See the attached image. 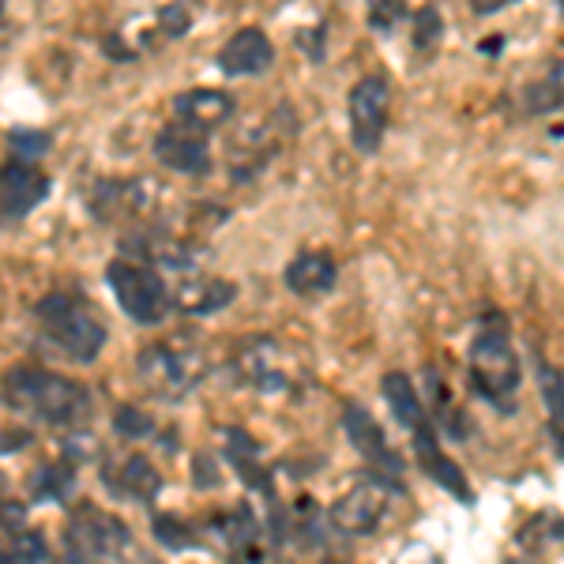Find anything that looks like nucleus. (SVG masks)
I'll list each match as a JSON object with an SVG mask.
<instances>
[{
	"label": "nucleus",
	"mask_w": 564,
	"mask_h": 564,
	"mask_svg": "<svg viewBox=\"0 0 564 564\" xmlns=\"http://www.w3.org/2000/svg\"><path fill=\"white\" fill-rule=\"evenodd\" d=\"M0 403L34 425L79 433L95 414V395L87 384L39 366H15L0 377Z\"/></svg>",
	"instance_id": "nucleus-1"
},
{
	"label": "nucleus",
	"mask_w": 564,
	"mask_h": 564,
	"mask_svg": "<svg viewBox=\"0 0 564 564\" xmlns=\"http://www.w3.org/2000/svg\"><path fill=\"white\" fill-rule=\"evenodd\" d=\"M39 339L72 366H90L106 350V321L79 290H53L34 305Z\"/></svg>",
	"instance_id": "nucleus-2"
},
{
	"label": "nucleus",
	"mask_w": 564,
	"mask_h": 564,
	"mask_svg": "<svg viewBox=\"0 0 564 564\" xmlns=\"http://www.w3.org/2000/svg\"><path fill=\"white\" fill-rule=\"evenodd\" d=\"M467 372H470V388H475L481 403H489L500 414L516 411L523 366H520V354L512 347V335H508V321L500 313H489L478 324V335L467 354Z\"/></svg>",
	"instance_id": "nucleus-3"
},
{
	"label": "nucleus",
	"mask_w": 564,
	"mask_h": 564,
	"mask_svg": "<svg viewBox=\"0 0 564 564\" xmlns=\"http://www.w3.org/2000/svg\"><path fill=\"white\" fill-rule=\"evenodd\" d=\"M135 372H140V384L159 399H177L193 395L199 380L207 377V358L204 350L193 347L185 339H162L140 350L135 358Z\"/></svg>",
	"instance_id": "nucleus-4"
},
{
	"label": "nucleus",
	"mask_w": 564,
	"mask_h": 564,
	"mask_svg": "<svg viewBox=\"0 0 564 564\" xmlns=\"http://www.w3.org/2000/svg\"><path fill=\"white\" fill-rule=\"evenodd\" d=\"M68 564H135V542L117 516L102 508H79L65 534Z\"/></svg>",
	"instance_id": "nucleus-5"
},
{
	"label": "nucleus",
	"mask_w": 564,
	"mask_h": 564,
	"mask_svg": "<svg viewBox=\"0 0 564 564\" xmlns=\"http://www.w3.org/2000/svg\"><path fill=\"white\" fill-rule=\"evenodd\" d=\"M106 282L109 290H113L117 305H121V313L129 316L132 324H159L162 316L170 313V305H174V297H170V286L166 279L159 275V268H151V263L143 260H113L106 268Z\"/></svg>",
	"instance_id": "nucleus-6"
},
{
	"label": "nucleus",
	"mask_w": 564,
	"mask_h": 564,
	"mask_svg": "<svg viewBox=\"0 0 564 564\" xmlns=\"http://www.w3.org/2000/svg\"><path fill=\"white\" fill-rule=\"evenodd\" d=\"M399 489V481H388L380 475H366L358 486H350L347 494L332 505L327 520L339 534H350V539H366V534H377L380 523L388 516L391 494Z\"/></svg>",
	"instance_id": "nucleus-7"
},
{
	"label": "nucleus",
	"mask_w": 564,
	"mask_h": 564,
	"mask_svg": "<svg viewBox=\"0 0 564 564\" xmlns=\"http://www.w3.org/2000/svg\"><path fill=\"white\" fill-rule=\"evenodd\" d=\"M347 117H350V143L361 154H377L388 132V117H391V84L380 72L361 76L350 87L347 98Z\"/></svg>",
	"instance_id": "nucleus-8"
},
{
	"label": "nucleus",
	"mask_w": 564,
	"mask_h": 564,
	"mask_svg": "<svg viewBox=\"0 0 564 564\" xmlns=\"http://www.w3.org/2000/svg\"><path fill=\"white\" fill-rule=\"evenodd\" d=\"M234 372L260 395H286L297 384V366L279 339H249L234 354Z\"/></svg>",
	"instance_id": "nucleus-9"
},
{
	"label": "nucleus",
	"mask_w": 564,
	"mask_h": 564,
	"mask_svg": "<svg viewBox=\"0 0 564 564\" xmlns=\"http://www.w3.org/2000/svg\"><path fill=\"white\" fill-rule=\"evenodd\" d=\"M343 430H347L354 448L361 452V459L369 463V475H380V478H388V481L403 478V470H406L403 456L391 448L388 433L380 430V422L366 411V406L350 403L347 411H343Z\"/></svg>",
	"instance_id": "nucleus-10"
},
{
	"label": "nucleus",
	"mask_w": 564,
	"mask_h": 564,
	"mask_svg": "<svg viewBox=\"0 0 564 564\" xmlns=\"http://www.w3.org/2000/svg\"><path fill=\"white\" fill-rule=\"evenodd\" d=\"M50 177L42 174V166L34 162H4L0 166V226H12L34 212L39 204H45L50 196Z\"/></svg>",
	"instance_id": "nucleus-11"
},
{
	"label": "nucleus",
	"mask_w": 564,
	"mask_h": 564,
	"mask_svg": "<svg viewBox=\"0 0 564 564\" xmlns=\"http://www.w3.org/2000/svg\"><path fill=\"white\" fill-rule=\"evenodd\" d=\"M154 159L185 177L212 174V148H207L204 132L188 129V124H166L154 135Z\"/></svg>",
	"instance_id": "nucleus-12"
},
{
	"label": "nucleus",
	"mask_w": 564,
	"mask_h": 564,
	"mask_svg": "<svg viewBox=\"0 0 564 564\" xmlns=\"http://www.w3.org/2000/svg\"><path fill=\"white\" fill-rule=\"evenodd\" d=\"M411 441H414V452H417V463H422V470L430 475L436 486L441 489H448L452 497L459 500V505H475V489H470V481L467 475L452 463L448 456H444V448H441V433H436V425L433 422H422L417 430L411 433Z\"/></svg>",
	"instance_id": "nucleus-13"
},
{
	"label": "nucleus",
	"mask_w": 564,
	"mask_h": 564,
	"mask_svg": "<svg viewBox=\"0 0 564 564\" xmlns=\"http://www.w3.org/2000/svg\"><path fill=\"white\" fill-rule=\"evenodd\" d=\"M271 65H275V45L268 42L260 26H241L218 50V72L223 76H263Z\"/></svg>",
	"instance_id": "nucleus-14"
},
{
	"label": "nucleus",
	"mask_w": 564,
	"mask_h": 564,
	"mask_svg": "<svg viewBox=\"0 0 564 564\" xmlns=\"http://www.w3.org/2000/svg\"><path fill=\"white\" fill-rule=\"evenodd\" d=\"M282 282H286V290L297 297L332 294L335 282H339V263H335L332 252H324V249L297 252V257L286 263V271H282Z\"/></svg>",
	"instance_id": "nucleus-15"
},
{
	"label": "nucleus",
	"mask_w": 564,
	"mask_h": 564,
	"mask_svg": "<svg viewBox=\"0 0 564 564\" xmlns=\"http://www.w3.org/2000/svg\"><path fill=\"white\" fill-rule=\"evenodd\" d=\"M174 117L177 124H188L196 132L218 129V124L234 117V98L215 87H193L174 98Z\"/></svg>",
	"instance_id": "nucleus-16"
},
{
	"label": "nucleus",
	"mask_w": 564,
	"mask_h": 564,
	"mask_svg": "<svg viewBox=\"0 0 564 564\" xmlns=\"http://www.w3.org/2000/svg\"><path fill=\"white\" fill-rule=\"evenodd\" d=\"M174 305L181 313L188 316H215L223 313L226 305H234V297H238V286L226 279H196V275H181L177 290L174 294Z\"/></svg>",
	"instance_id": "nucleus-17"
},
{
	"label": "nucleus",
	"mask_w": 564,
	"mask_h": 564,
	"mask_svg": "<svg viewBox=\"0 0 564 564\" xmlns=\"http://www.w3.org/2000/svg\"><path fill=\"white\" fill-rule=\"evenodd\" d=\"M106 486L113 489L117 497H129V500H154L162 489V475L159 467L148 456H124L117 459L113 467H106Z\"/></svg>",
	"instance_id": "nucleus-18"
},
{
	"label": "nucleus",
	"mask_w": 564,
	"mask_h": 564,
	"mask_svg": "<svg viewBox=\"0 0 564 564\" xmlns=\"http://www.w3.org/2000/svg\"><path fill=\"white\" fill-rule=\"evenodd\" d=\"M422 403L425 414H430L433 425H441L444 436H456V441H467L470 433V422L463 417V411L456 406V395H452V388L444 384V377L436 369H425V391H422Z\"/></svg>",
	"instance_id": "nucleus-19"
},
{
	"label": "nucleus",
	"mask_w": 564,
	"mask_h": 564,
	"mask_svg": "<svg viewBox=\"0 0 564 564\" xmlns=\"http://www.w3.org/2000/svg\"><path fill=\"white\" fill-rule=\"evenodd\" d=\"M384 399H388V406H391V417H395L403 430H417L422 422H430V414H425V403H422V395H417V388H414V380L406 377V372H388L384 377Z\"/></svg>",
	"instance_id": "nucleus-20"
},
{
	"label": "nucleus",
	"mask_w": 564,
	"mask_h": 564,
	"mask_svg": "<svg viewBox=\"0 0 564 564\" xmlns=\"http://www.w3.org/2000/svg\"><path fill=\"white\" fill-rule=\"evenodd\" d=\"M539 388L545 414H550V441L564 459V372L553 369L550 361H539Z\"/></svg>",
	"instance_id": "nucleus-21"
},
{
	"label": "nucleus",
	"mask_w": 564,
	"mask_h": 564,
	"mask_svg": "<svg viewBox=\"0 0 564 564\" xmlns=\"http://www.w3.org/2000/svg\"><path fill=\"white\" fill-rule=\"evenodd\" d=\"M523 102H527V113H542V117H550V113H557V109H564V57L553 61L550 72L527 87Z\"/></svg>",
	"instance_id": "nucleus-22"
},
{
	"label": "nucleus",
	"mask_w": 564,
	"mask_h": 564,
	"mask_svg": "<svg viewBox=\"0 0 564 564\" xmlns=\"http://www.w3.org/2000/svg\"><path fill=\"white\" fill-rule=\"evenodd\" d=\"M76 489V467L68 459H53L42 463L31 475V497L34 500H68V494Z\"/></svg>",
	"instance_id": "nucleus-23"
},
{
	"label": "nucleus",
	"mask_w": 564,
	"mask_h": 564,
	"mask_svg": "<svg viewBox=\"0 0 564 564\" xmlns=\"http://www.w3.org/2000/svg\"><path fill=\"white\" fill-rule=\"evenodd\" d=\"M45 539L34 531H0V564H42L45 561Z\"/></svg>",
	"instance_id": "nucleus-24"
},
{
	"label": "nucleus",
	"mask_w": 564,
	"mask_h": 564,
	"mask_svg": "<svg viewBox=\"0 0 564 564\" xmlns=\"http://www.w3.org/2000/svg\"><path fill=\"white\" fill-rule=\"evenodd\" d=\"M8 148H12L15 159L39 162L42 154L53 148V135L42 132V129H12V132H8Z\"/></svg>",
	"instance_id": "nucleus-25"
},
{
	"label": "nucleus",
	"mask_w": 564,
	"mask_h": 564,
	"mask_svg": "<svg viewBox=\"0 0 564 564\" xmlns=\"http://www.w3.org/2000/svg\"><path fill=\"white\" fill-rule=\"evenodd\" d=\"M444 39V20L433 4H425L422 12L414 15V50L417 53H433L436 42Z\"/></svg>",
	"instance_id": "nucleus-26"
},
{
	"label": "nucleus",
	"mask_w": 564,
	"mask_h": 564,
	"mask_svg": "<svg viewBox=\"0 0 564 564\" xmlns=\"http://www.w3.org/2000/svg\"><path fill=\"white\" fill-rule=\"evenodd\" d=\"M369 26L380 34H391L399 23L406 20V0H366Z\"/></svg>",
	"instance_id": "nucleus-27"
},
{
	"label": "nucleus",
	"mask_w": 564,
	"mask_h": 564,
	"mask_svg": "<svg viewBox=\"0 0 564 564\" xmlns=\"http://www.w3.org/2000/svg\"><path fill=\"white\" fill-rule=\"evenodd\" d=\"M113 430L121 433L124 441H143V436L154 433V417L129 403V406H121V411L113 414Z\"/></svg>",
	"instance_id": "nucleus-28"
},
{
	"label": "nucleus",
	"mask_w": 564,
	"mask_h": 564,
	"mask_svg": "<svg viewBox=\"0 0 564 564\" xmlns=\"http://www.w3.org/2000/svg\"><path fill=\"white\" fill-rule=\"evenodd\" d=\"M159 23H162V31H166V39H181L193 20H188L185 4H170V8H162V12H159Z\"/></svg>",
	"instance_id": "nucleus-29"
},
{
	"label": "nucleus",
	"mask_w": 564,
	"mask_h": 564,
	"mask_svg": "<svg viewBox=\"0 0 564 564\" xmlns=\"http://www.w3.org/2000/svg\"><path fill=\"white\" fill-rule=\"evenodd\" d=\"M391 564H444V557H441V553H433L430 545L411 542V545H403V553H399Z\"/></svg>",
	"instance_id": "nucleus-30"
},
{
	"label": "nucleus",
	"mask_w": 564,
	"mask_h": 564,
	"mask_svg": "<svg viewBox=\"0 0 564 564\" xmlns=\"http://www.w3.org/2000/svg\"><path fill=\"white\" fill-rule=\"evenodd\" d=\"M324 31H327V26L321 23V26H313V31L297 34V50H308V57H313V61H321V57H324V45H321Z\"/></svg>",
	"instance_id": "nucleus-31"
},
{
	"label": "nucleus",
	"mask_w": 564,
	"mask_h": 564,
	"mask_svg": "<svg viewBox=\"0 0 564 564\" xmlns=\"http://www.w3.org/2000/svg\"><path fill=\"white\" fill-rule=\"evenodd\" d=\"M470 4H475V15H497L500 8L516 4V0H470Z\"/></svg>",
	"instance_id": "nucleus-32"
},
{
	"label": "nucleus",
	"mask_w": 564,
	"mask_h": 564,
	"mask_svg": "<svg viewBox=\"0 0 564 564\" xmlns=\"http://www.w3.org/2000/svg\"><path fill=\"white\" fill-rule=\"evenodd\" d=\"M505 564H542V557H534V553H516V557H508Z\"/></svg>",
	"instance_id": "nucleus-33"
},
{
	"label": "nucleus",
	"mask_w": 564,
	"mask_h": 564,
	"mask_svg": "<svg viewBox=\"0 0 564 564\" xmlns=\"http://www.w3.org/2000/svg\"><path fill=\"white\" fill-rule=\"evenodd\" d=\"M4 4H8V0H0V23H4Z\"/></svg>",
	"instance_id": "nucleus-34"
},
{
	"label": "nucleus",
	"mask_w": 564,
	"mask_h": 564,
	"mask_svg": "<svg viewBox=\"0 0 564 564\" xmlns=\"http://www.w3.org/2000/svg\"><path fill=\"white\" fill-rule=\"evenodd\" d=\"M561 8H564V0H561Z\"/></svg>",
	"instance_id": "nucleus-35"
}]
</instances>
